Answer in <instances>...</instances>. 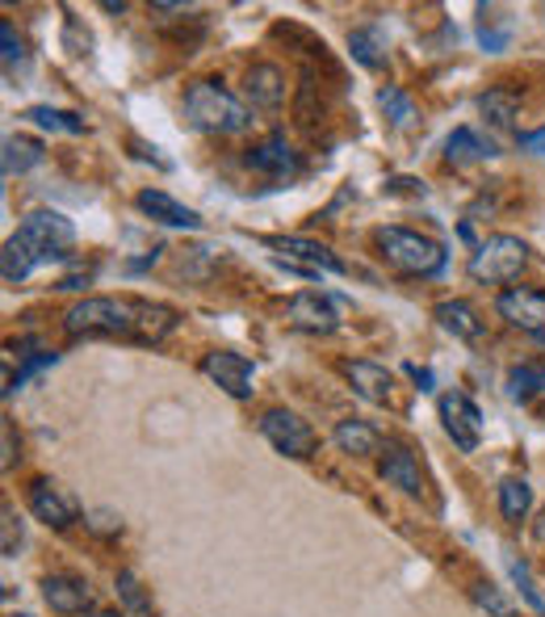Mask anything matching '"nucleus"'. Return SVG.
<instances>
[{
	"label": "nucleus",
	"instance_id": "obj_1",
	"mask_svg": "<svg viewBox=\"0 0 545 617\" xmlns=\"http://www.w3.org/2000/svg\"><path fill=\"white\" fill-rule=\"evenodd\" d=\"M67 337H109V341L130 344H160L177 328V311L164 302H147V298H81L67 307L63 316Z\"/></svg>",
	"mask_w": 545,
	"mask_h": 617
},
{
	"label": "nucleus",
	"instance_id": "obj_2",
	"mask_svg": "<svg viewBox=\"0 0 545 617\" xmlns=\"http://www.w3.org/2000/svg\"><path fill=\"white\" fill-rule=\"evenodd\" d=\"M72 244H76V227H72L60 211L25 214V223L18 227V235L4 240L0 277H4L9 286H21L39 265H46V260H63V256L72 253Z\"/></svg>",
	"mask_w": 545,
	"mask_h": 617
},
{
	"label": "nucleus",
	"instance_id": "obj_3",
	"mask_svg": "<svg viewBox=\"0 0 545 617\" xmlns=\"http://www.w3.org/2000/svg\"><path fill=\"white\" fill-rule=\"evenodd\" d=\"M185 118L193 130H206V135H239L252 127V109L227 93L218 81H197L185 93Z\"/></svg>",
	"mask_w": 545,
	"mask_h": 617
},
{
	"label": "nucleus",
	"instance_id": "obj_4",
	"mask_svg": "<svg viewBox=\"0 0 545 617\" xmlns=\"http://www.w3.org/2000/svg\"><path fill=\"white\" fill-rule=\"evenodd\" d=\"M374 248L403 277H432L445 269V248H440L437 240L407 232V227H377Z\"/></svg>",
	"mask_w": 545,
	"mask_h": 617
},
{
	"label": "nucleus",
	"instance_id": "obj_5",
	"mask_svg": "<svg viewBox=\"0 0 545 617\" xmlns=\"http://www.w3.org/2000/svg\"><path fill=\"white\" fill-rule=\"evenodd\" d=\"M528 265V248H524V240L516 235H487L479 248L470 253V277L474 281H487V286H507V281H516L521 269Z\"/></svg>",
	"mask_w": 545,
	"mask_h": 617
},
{
	"label": "nucleus",
	"instance_id": "obj_6",
	"mask_svg": "<svg viewBox=\"0 0 545 617\" xmlns=\"http://www.w3.org/2000/svg\"><path fill=\"white\" fill-rule=\"evenodd\" d=\"M260 433L269 437V446L277 454H286V458H311L314 446H319V437H314V428L290 412V407H269L265 416H260Z\"/></svg>",
	"mask_w": 545,
	"mask_h": 617
},
{
	"label": "nucleus",
	"instance_id": "obj_7",
	"mask_svg": "<svg viewBox=\"0 0 545 617\" xmlns=\"http://www.w3.org/2000/svg\"><path fill=\"white\" fill-rule=\"evenodd\" d=\"M440 425H445V433L453 437V446L458 449H466V454H474V449H479L482 412L474 407L470 395H461V391L440 395Z\"/></svg>",
	"mask_w": 545,
	"mask_h": 617
},
{
	"label": "nucleus",
	"instance_id": "obj_8",
	"mask_svg": "<svg viewBox=\"0 0 545 617\" xmlns=\"http://www.w3.org/2000/svg\"><path fill=\"white\" fill-rule=\"evenodd\" d=\"M286 320H290V328H298V332L332 337L335 328H340V311H335V302L328 295L302 290V295H293L290 302H286Z\"/></svg>",
	"mask_w": 545,
	"mask_h": 617
},
{
	"label": "nucleus",
	"instance_id": "obj_9",
	"mask_svg": "<svg viewBox=\"0 0 545 617\" xmlns=\"http://www.w3.org/2000/svg\"><path fill=\"white\" fill-rule=\"evenodd\" d=\"M495 311L521 332H537V337L545 332V290H537V286H507V290H500Z\"/></svg>",
	"mask_w": 545,
	"mask_h": 617
},
{
	"label": "nucleus",
	"instance_id": "obj_10",
	"mask_svg": "<svg viewBox=\"0 0 545 617\" xmlns=\"http://www.w3.org/2000/svg\"><path fill=\"white\" fill-rule=\"evenodd\" d=\"M202 374H206L210 383H218L227 391L231 400H252V362L248 358H239V353H231V349H214L202 358Z\"/></svg>",
	"mask_w": 545,
	"mask_h": 617
},
{
	"label": "nucleus",
	"instance_id": "obj_11",
	"mask_svg": "<svg viewBox=\"0 0 545 617\" xmlns=\"http://www.w3.org/2000/svg\"><path fill=\"white\" fill-rule=\"evenodd\" d=\"M260 244H269L277 253H286V260H302L307 269H328V274H344V260L328 248V244H314L307 235H265Z\"/></svg>",
	"mask_w": 545,
	"mask_h": 617
},
{
	"label": "nucleus",
	"instance_id": "obj_12",
	"mask_svg": "<svg viewBox=\"0 0 545 617\" xmlns=\"http://www.w3.org/2000/svg\"><path fill=\"white\" fill-rule=\"evenodd\" d=\"M340 370H344V379L353 383V391L365 400V404H386V400H391V386H395V379H391V370H386V365L356 358V362H340Z\"/></svg>",
	"mask_w": 545,
	"mask_h": 617
},
{
	"label": "nucleus",
	"instance_id": "obj_13",
	"mask_svg": "<svg viewBox=\"0 0 545 617\" xmlns=\"http://www.w3.org/2000/svg\"><path fill=\"white\" fill-rule=\"evenodd\" d=\"M244 93H248L252 109H265V114L281 109V102H286V76H281V67L252 64L248 76H244Z\"/></svg>",
	"mask_w": 545,
	"mask_h": 617
},
{
	"label": "nucleus",
	"instance_id": "obj_14",
	"mask_svg": "<svg viewBox=\"0 0 545 617\" xmlns=\"http://www.w3.org/2000/svg\"><path fill=\"white\" fill-rule=\"evenodd\" d=\"M135 206L143 214H151L156 223H164V227H202V214L189 211L185 202H177V198L164 190H143L135 198Z\"/></svg>",
	"mask_w": 545,
	"mask_h": 617
},
{
	"label": "nucleus",
	"instance_id": "obj_15",
	"mask_svg": "<svg viewBox=\"0 0 545 617\" xmlns=\"http://www.w3.org/2000/svg\"><path fill=\"white\" fill-rule=\"evenodd\" d=\"M377 470H382V479H386L391 488L403 491V496H419V491H424V475H419V462L412 458V449L386 446Z\"/></svg>",
	"mask_w": 545,
	"mask_h": 617
},
{
	"label": "nucleus",
	"instance_id": "obj_16",
	"mask_svg": "<svg viewBox=\"0 0 545 617\" xmlns=\"http://www.w3.org/2000/svg\"><path fill=\"white\" fill-rule=\"evenodd\" d=\"M30 512H34L39 521H46V525H55V530H67V525L76 521L72 500H63L60 488L46 483V479H34V483H30Z\"/></svg>",
	"mask_w": 545,
	"mask_h": 617
},
{
	"label": "nucleus",
	"instance_id": "obj_17",
	"mask_svg": "<svg viewBox=\"0 0 545 617\" xmlns=\"http://www.w3.org/2000/svg\"><path fill=\"white\" fill-rule=\"evenodd\" d=\"M248 169L265 172V177H293L298 172V156H293L281 135H269V139H260L248 151Z\"/></svg>",
	"mask_w": 545,
	"mask_h": 617
},
{
	"label": "nucleus",
	"instance_id": "obj_18",
	"mask_svg": "<svg viewBox=\"0 0 545 617\" xmlns=\"http://www.w3.org/2000/svg\"><path fill=\"white\" fill-rule=\"evenodd\" d=\"M42 596H46V605L55 614H81V609L93 605V593L84 588V579H76V575H46L42 579Z\"/></svg>",
	"mask_w": 545,
	"mask_h": 617
},
{
	"label": "nucleus",
	"instance_id": "obj_19",
	"mask_svg": "<svg viewBox=\"0 0 545 617\" xmlns=\"http://www.w3.org/2000/svg\"><path fill=\"white\" fill-rule=\"evenodd\" d=\"M432 316H437L440 328H445V332H453L458 341H479V337H482L479 311H474L466 298H445V302H437V307H432Z\"/></svg>",
	"mask_w": 545,
	"mask_h": 617
},
{
	"label": "nucleus",
	"instance_id": "obj_20",
	"mask_svg": "<svg viewBox=\"0 0 545 617\" xmlns=\"http://www.w3.org/2000/svg\"><path fill=\"white\" fill-rule=\"evenodd\" d=\"M495 156V143H487L479 130L458 127L449 139H445V160L453 169H466V164H479V160H491Z\"/></svg>",
	"mask_w": 545,
	"mask_h": 617
},
{
	"label": "nucleus",
	"instance_id": "obj_21",
	"mask_svg": "<svg viewBox=\"0 0 545 617\" xmlns=\"http://www.w3.org/2000/svg\"><path fill=\"white\" fill-rule=\"evenodd\" d=\"M42 164V143L30 135H9L4 139V156H0V169L4 177H21V172L39 169Z\"/></svg>",
	"mask_w": 545,
	"mask_h": 617
},
{
	"label": "nucleus",
	"instance_id": "obj_22",
	"mask_svg": "<svg viewBox=\"0 0 545 617\" xmlns=\"http://www.w3.org/2000/svg\"><path fill=\"white\" fill-rule=\"evenodd\" d=\"M335 446L344 449V454H353V458H370L382 449V437H377L374 425H365V421H340L335 425Z\"/></svg>",
	"mask_w": 545,
	"mask_h": 617
},
{
	"label": "nucleus",
	"instance_id": "obj_23",
	"mask_svg": "<svg viewBox=\"0 0 545 617\" xmlns=\"http://www.w3.org/2000/svg\"><path fill=\"white\" fill-rule=\"evenodd\" d=\"M349 51L361 67H382L386 64V43H382V30L377 25H361L349 34Z\"/></svg>",
	"mask_w": 545,
	"mask_h": 617
},
{
	"label": "nucleus",
	"instance_id": "obj_24",
	"mask_svg": "<svg viewBox=\"0 0 545 617\" xmlns=\"http://www.w3.org/2000/svg\"><path fill=\"white\" fill-rule=\"evenodd\" d=\"M500 509L503 517L512 521V525H521L524 517H528V509H533V488H528V479H503L500 483Z\"/></svg>",
	"mask_w": 545,
	"mask_h": 617
},
{
	"label": "nucleus",
	"instance_id": "obj_25",
	"mask_svg": "<svg viewBox=\"0 0 545 617\" xmlns=\"http://www.w3.org/2000/svg\"><path fill=\"white\" fill-rule=\"evenodd\" d=\"M479 109H482V118H487L495 130H507L512 123H516L521 102H516L512 93H503V88H491V93H482L479 97Z\"/></svg>",
	"mask_w": 545,
	"mask_h": 617
},
{
	"label": "nucleus",
	"instance_id": "obj_26",
	"mask_svg": "<svg viewBox=\"0 0 545 617\" xmlns=\"http://www.w3.org/2000/svg\"><path fill=\"white\" fill-rule=\"evenodd\" d=\"M25 118H30V123H39L42 130H60V135H81L84 130V118L81 114H72V109L34 106V109H25Z\"/></svg>",
	"mask_w": 545,
	"mask_h": 617
},
{
	"label": "nucleus",
	"instance_id": "obj_27",
	"mask_svg": "<svg viewBox=\"0 0 545 617\" xmlns=\"http://www.w3.org/2000/svg\"><path fill=\"white\" fill-rule=\"evenodd\" d=\"M507 391L516 400H533L537 391H545V362H524L507 374Z\"/></svg>",
	"mask_w": 545,
	"mask_h": 617
},
{
	"label": "nucleus",
	"instance_id": "obj_28",
	"mask_svg": "<svg viewBox=\"0 0 545 617\" xmlns=\"http://www.w3.org/2000/svg\"><path fill=\"white\" fill-rule=\"evenodd\" d=\"M377 106L386 109V118H391L395 127H412V123H416V106H412V97H407L403 88L386 85L377 93Z\"/></svg>",
	"mask_w": 545,
	"mask_h": 617
},
{
	"label": "nucleus",
	"instance_id": "obj_29",
	"mask_svg": "<svg viewBox=\"0 0 545 617\" xmlns=\"http://www.w3.org/2000/svg\"><path fill=\"white\" fill-rule=\"evenodd\" d=\"M479 43L491 51V55H500L503 46H507V18H500L495 9H479Z\"/></svg>",
	"mask_w": 545,
	"mask_h": 617
},
{
	"label": "nucleus",
	"instance_id": "obj_30",
	"mask_svg": "<svg viewBox=\"0 0 545 617\" xmlns=\"http://www.w3.org/2000/svg\"><path fill=\"white\" fill-rule=\"evenodd\" d=\"M470 596H474V600H479V605L491 617H521L516 609H512V600H507V596H503L495 584H474V588H470Z\"/></svg>",
	"mask_w": 545,
	"mask_h": 617
},
{
	"label": "nucleus",
	"instance_id": "obj_31",
	"mask_svg": "<svg viewBox=\"0 0 545 617\" xmlns=\"http://www.w3.org/2000/svg\"><path fill=\"white\" fill-rule=\"evenodd\" d=\"M0 46H4V51H0V55H4V67L13 72V67L25 60V51H21V39L13 34V25L9 22H0Z\"/></svg>",
	"mask_w": 545,
	"mask_h": 617
},
{
	"label": "nucleus",
	"instance_id": "obj_32",
	"mask_svg": "<svg viewBox=\"0 0 545 617\" xmlns=\"http://www.w3.org/2000/svg\"><path fill=\"white\" fill-rule=\"evenodd\" d=\"M0 521H4V538H0V551L9 554V559H13V554H18V546H21V525H18V512L9 509V504H4V512H0Z\"/></svg>",
	"mask_w": 545,
	"mask_h": 617
},
{
	"label": "nucleus",
	"instance_id": "obj_33",
	"mask_svg": "<svg viewBox=\"0 0 545 617\" xmlns=\"http://www.w3.org/2000/svg\"><path fill=\"white\" fill-rule=\"evenodd\" d=\"M118 593H122V600L135 609V614H147V600H143V593H139L135 572H118Z\"/></svg>",
	"mask_w": 545,
	"mask_h": 617
},
{
	"label": "nucleus",
	"instance_id": "obj_34",
	"mask_svg": "<svg viewBox=\"0 0 545 617\" xmlns=\"http://www.w3.org/2000/svg\"><path fill=\"white\" fill-rule=\"evenodd\" d=\"M512 575H516V579H521V588H524V596H528V605H533V609H537V614H545V600H542V596H537V588H533V584H528V572H524L521 563H512Z\"/></svg>",
	"mask_w": 545,
	"mask_h": 617
},
{
	"label": "nucleus",
	"instance_id": "obj_35",
	"mask_svg": "<svg viewBox=\"0 0 545 617\" xmlns=\"http://www.w3.org/2000/svg\"><path fill=\"white\" fill-rule=\"evenodd\" d=\"M521 148L524 151H537V156H545V127L533 130V135H521Z\"/></svg>",
	"mask_w": 545,
	"mask_h": 617
},
{
	"label": "nucleus",
	"instance_id": "obj_36",
	"mask_svg": "<svg viewBox=\"0 0 545 617\" xmlns=\"http://www.w3.org/2000/svg\"><path fill=\"white\" fill-rule=\"evenodd\" d=\"M0 437H4V458H0V467L9 470L13 467V425L4 421V428H0Z\"/></svg>",
	"mask_w": 545,
	"mask_h": 617
},
{
	"label": "nucleus",
	"instance_id": "obj_37",
	"mask_svg": "<svg viewBox=\"0 0 545 617\" xmlns=\"http://www.w3.org/2000/svg\"><path fill=\"white\" fill-rule=\"evenodd\" d=\"M407 374H412V379L419 383V391H432V374H428V370H419V365H407Z\"/></svg>",
	"mask_w": 545,
	"mask_h": 617
},
{
	"label": "nucleus",
	"instance_id": "obj_38",
	"mask_svg": "<svg viewBox=\"0 0 545 617\" xmlns=\"http://www.w3.org/2000/svg\"><path fill=\"white\" fill-rule=\"evenodd\" d=\"M537 412H542V421H545V400H542V404H537Z\"/></svg>",
	"mask_w": 545,
	"mask_h": 617
},
{
	"label": "nucleus",
	"instance_id": "obj_39",
	"mask_svg": "<svg viewBox=\"0 0 545 617\" xmlns=\"http://www.w3.org/2000/svg\"><path fill=\"white\" fill-rule=\"evenodd\" d=\"M93 617H122V614H93Z\"/></svg>",
	"mask_w": 545,
	"mask_h": 617
}]
</instances>
